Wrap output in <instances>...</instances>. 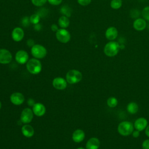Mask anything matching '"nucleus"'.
Listing matches in <instances>:
<instances>
[{
  "label": "nucleus",
  "mask_w": 149,
  "mask_h": 149,
  "mask_svg": "<svg viewBox=\"0 0 149 149\" xmlns=\"http://www.w3.org/2000/svg\"><path fill=\"white\" fill-rule=\"evenodd\" d=\"M119 49L120 45L118 42L115 41H110L105 45L104 48V52L107 56L113 57L118 54Z\"/></svg>",
  "instance_id": "1"
},
{
  "label": "nucleus",
  "mask_w": 149,
  "mask_h": 149,
  "mask_svg": "<svg viewBox=\"0 0 149 149\" xmlns=\"http://www.w3.org/2000/svg\"><path fill=\"white\" fill-rule=\"evenodd\" d=\"M26 68L27 70L33 74H38L42 69V65L41 62L36 58H31L26 63Z\"/></svg>",
  "instance_id": "2"
},
{
  "label": "nucleus",
  "mask_w": 149,
  "mask_h": 149,
  "mask_svg": "<svg viewBox=\"0 0 149 149\" xmlns=\"http://www.w3.org/2000/svg\"><path fill=\"white\" fill-rule=\"evenodd\" d=\"M133 130L134 125L129 121H123L118 126V133L123 136H127L131 134Z\"/></svg>",
  "instance_id": "3"
},
{
  "label": "nucleus",
  "mask_w": 149,
  "mask_h": 149,
  "mask_svg": "<svg viewBox=\"0 0 149 149\" xmlns=\"http://www.w3.org/2000/svg\"><path fill=\"white\" fill-rule=\"evenodd\" d=\"M82 79L81 73L77 70L72 69L69 70L66 74V80L69 84H76Z\"/></svg>",
  "instance_id": "4"
},
{
  "label": "nucleus",
  "mask_w": 149,
  "mask_h": 149,
  "mask_svg": "<svg viewBox=\"0 0 149 149\" xmlns=\"http://www.w3.org/2000/svg\"><path fill=\"white\" fill-rule=\"evenodd\" d=\"M31 53L35 58L42 59L46 56L47 51L43 45L35 44L31 48Z\"/></svg>",
  "instance_id": "5"
},
{
  "label": "nucleus",
  "mask_w": 149,
  "mask_h": 149,
  "mask_svg": "<svg viewBox=\"0 0 149 149\" xmlns=\"http://www.w3.org/2000/svg\"><path fill=\"white\" fill-rule=\"evenodd\" d=\"M55 36L58 41L61 43H67L70 40L71 36L68 30L66 29H59L55 33Z\"/></svg>",
  "instance_id": "6"
},
{
  "label": "nucleus",
  "mask_w": 149,
  "mask_h": 149,
  "mask_svg": "<svg viewBox=\"0 0 149 149\" xmlns=\"http://www.w3.org/2000/svg\"><path fill=\"white\" fill-rule=\"evenodd\" d=\"M33 110H31L30 108H24L20 115V120L23 123H30L33 118Z\"/></svg>",
  "instance_id": "7"
},
{
  "label": "nucleus",
  "mask_w": 149,
  "mask_h": 149,
  "mask_svg": "<svg viewBox=\"0 0 149 149\" xmlns=\"http://www.w3.org/2000/svg\"><path fill=\"white\" fill-rule=\"evenodd\" d=\"M12 59L10 52L6 49H0V63L8 64Z\"/></svg>",
  "instance_id": "8"
},
{
  "label": "nucleus",
  "mask_w": 149,
  "mask_h": 149,
  "mask_svg": "<svg viewBox=\"0 0 149 149\" xmlns=\"http://www.w3.org/2000/svg\"><path fill=\"white\" fill-rule=\"evenodd\" d=\"M15 60L19 64H24L29 61V54L24 50H19L15 54Z\"/></svg>",
  "instance_id": "9"
},
{
  "label": "nucleus",
  "mask_w": 149,
  "mask_h": 149,
  "mask_svg": "<svg viewBox=\"0 0 149 149\" xmlns=\"http://www.w3.org/2000/svg\"><path fill=\"white\" fill-rule=\"evenodd\" d=\"M11 36L13 41L19 42L23 40L24 36V33L21 27H16L13 29L11 33Z\"/></svg>",
  "instance_id": "10"
},
{
  "label": "nucleus",
  "mask_w": 149,
  "mask_h": 149,
  "mask_svg": "<svg viewBox=\"0 0 149 149\" xmlns=\"http://www.w3.org/2000/svg\"><path fill=\"white\" fill-rule=\"evenodd\" d=\"M52 86L57 90H64L67 87V81L62 77H57L54 79L52 81Z\"/></svg>",
  "instance_id": "11"
},
{
  "label": "nucleus",
  "mask_w": 149,
  "mask_h": 149,
  "mask_svg": "<svg viewBox=\"0 0 149 149\" xmlns=\"http://www.w3.org/2000/svg\"><path fill=\"white\" fill-rule=\"evenodd\" d=\"M134 127L140 132L144 130L148 125L147 120L143 117L137 118L134 123Z\"/></svg>",
  "instance_id": "12"
},
{
  "label": "nucleus",
  "mask_w": 149,
  "mask_h": 149,
  "mask_svg": "<svg viewBox=\"0 0 149 149\" xmlns=\"http://www.w3.org/2000/svg\"><path fill=\"white\" fill-rule=\"evenodd\" d=\"M118 35V31L115 27L111 26L107 28L105 33L106 38L109 41H113Z\"/></svg>",
  "instance_id": "13"
},
{
  "label": "nucleus",
  "mask_w": 149,
  "mask_h": 149,
  "mask_svg": "<svg viewBox=\"0 0 149 149\" xmlns=\"http://www.w3.org/2000/svg\"><path fill=\"white\" fill-rule=\"evenodd\" d=\"M10 100L13 104L19 105L23 103L24 101V97L20 93H14L10 95Z\"/></svg>",
  "instance_id": "14"
},
{
  "label": "nucleus",
  "mask_w": 149,
  "mask_h": 149,
  "mask_svg": "<svg viewBox=\"0 0 149 149\" xmlns=\"http://www.w3.org/2000/svg\"><path fill=\"white\" fill-rule=\"evenodd\" d=\"M33 112L34 114H35L37 116H42L45 113V107L41 103H35V104L33 106Z\"/></svg>",
  "instance_id": "15"
},
{
  "label": "nucleus",
  "mask_w": 149,
  "mask_h": 149,
  "mask_svg": "<svg viewBox=\"0 0 149 149\" xmlns=\"http://www.w3.org/2000/svg\"><path fill=\"white\" fill-rule=\"evenodd\" d=\"M147 26V23L146 20L142 18L136 19L133 23V28L137 31H143L144 30Z\"/></svg>",
  "instance_id": "16"
},
{
  "label": "nucleus",
  "mask_w": 149,
  "mask_h": 149,
  "mask_svg": "<svg viewBox=\"0 0 149 149\" xmlns=\"http://www.w3.org/2000/svg\"><path fill=\"white\" fill-rule=\"evenodd\" d=\"M100 146V141L96 137L90 138L86 143V149H98Z\"/></svg>",
  "instance_id": "17"
},
{
  "label": "nucleus",
  "mask_w": 149,
  "mask_h": 149,
  "mask_svg": "<svg viewBox=\"0 0 149 149\" xmlns=\"http://www.w3.org/2000/svg\"><path fill=\"white\" fill-rule=\"evenodd\" d=\"M85 137V133L83 130L81 129L76 130L72 134V139L76 143L81 142Z\"/></svg>",
  "instance_id": "18"
},
{
  "label": "nucleus",
  "mask_w": 149,
  "mask_h": 149,
  "mask_svg": "<svg viewBox=\"0 0 149 149\" xmlns=\"http://www.w3.org/2000/svg\"><path fill=\"white\" fill-rule=\"evenodd\" d=\"M22 133L26 137H31L34 134V130L33 127L28 124H26L22 127Z\"/></svg>",
  "instance_id": "19"
},
{
  "label": "nucleus",
  "mask_w": 149,
  "mask_h": 149,
  "mask_svg": "<svg viewBox=\"0 0 149 149\" xmlns=\"http://www.w3.org/2000/svg\"><path fill=\"white\" fill-rule=\"evenodd\" d=\"M70 24V20L69 17L65 16H61L58 19V25L61 28L66 29L67 28Z\"/></svg>",
  "instance_id": "20"
},
{
  "label": "nucleus",
  "mask_w": 149,
  "mask_h": 149,
  "mask_svg": "<svg viewBox=\"0 0 149 149\" xmlns=\"http://www.w3.org/2000/svg\"><path fill=\"white\" fill-rule=\"evenodd\" d=\"M126 109L129 113L134 114L137 113L139 110V105L135 102H131L127 104Z\"/></svg>",
  "instance_id": "21"
},
{
  "label": "nucleus",
  "mask_w": 149,
  "mask_h": 149,
  "mask_svg": "<svg viewBox=\"0 0 149 149\" xmlns=\"http://www.w3.org/2000/svg\"><path fill=\"white\" fill-rule=\"evenodd\" d=\"M72 11V9L68 5H66L62 6L60 9V12L62 14V15L68 17H69L71 16Z\"/></svg>",
  "instance_id": "22"
},
{
  "label": "nucleus",
  "mask_w": 149,
  "mask_h": 149,
  "mask_svg": "<svg viewBox=\"0 0 149 149\" xmlns=\"http://www.w3.org/2000/svg\"><path fill=\"white\" fill-rule=\"evenodd\" d=\"M107 105L110 108H115L118 105V100L114 97H110L107 101Z\"/></svg>",
  "instance_id": "23"
},
{
  "label": "nucleus",
  "mask_w": 149,
  "mask_h": 149,
  "mask_svg": "<svg viewBox=\"0 0 149 149\" xmlns=\"http://www.w3.org/2000/svg\"><path fill=\"white\" fill-rule=\"evenodd\" d=\"M122 5V0H111L110 2V6L113 9H118Z\"/></svg>",
  "instance_id": "24"
},
{
  "label": "nucleus",
  "mask_w": 149,
  "mask_h": 149,
  "mask_svg": "<svg viewBox=\"0 0 149 149\" xmlns=\"http://www.w3.org/2000/svg\"><path fill=\"white\" fill-rule=\"evenodd\" d=\"M40 20V16L38 13L32 14L30 17V23L34 25L37 23H39Z\"/></svg>",
  "instance_id": "25"
},
{
  "label": "nucleus",
  "mask_w": 149,
  "mask_h": 149,
  "mask_svg": "<svg viewBox=\"0 0 149 149\" xmlns=\"http://www.w3.org/2000/svg\"><path fill=\"white\" fill-rule=\"evenodd\" d=\"M141 15L144 20L149 21V6H147L143 8Z\"/></svg>",
  "instance_id": "26"
},
{
  "label": "nucleus",
  "mask_w": 149,
  "mask_h": 149,
  "mask_svg": "<svg viewBox=\"0 0 149 149\" xmlns=\"http://www.w3.org/2000/svg\"><path fill=\"white\" fill-rule=\"evenodd\" d=\"M31 1L34 6L40 7L43 6L46 3L47 0H31Z\"/></svg>",
  "instance_id": "27"
},
{
  "label": "nucleus",
  "mask_w": 149,
  "mask_h": 149,
  "mask_svg": "<svg viewBox=\"0 0 149 149\" xmlns=\"http://www.w3.org/2000/svg\"><path fill=\"white\" fill-rule=\"evenodd\" d=\"M30 23V17L28 16H24L22 19V24L24 27H27L29 26Z\"/></svg>",
  "instance_id": "28"
},
{
  "label": "nucleus",
  "mask_w": 149,
  "mask_h": 149,
  "mask_svg": "<svg viewBox=\"0 0 149 149\" xmlns=\"http://www.w3.org/2000/svg\"><path fill=\"white\" fill-rule=\"evenodd\" d=\"M130 15L132 18L137 19L139 18L138 16L139 15V12L137 9H132L130 12Z\"/></svg>",
  "instance_id": "29"
},
{
  "label": "nucleus",
  "mask_w": 149,
  "mask_h": 149,
  "mask_svg": "<svg viewBox=\"0 0 149 149\" xmlns=\"http://www.w3.org/2000/svg\"><path fill=\"white\" fill-rule=\"evenodd\" d=\"M77 1L79 5L84 6L88 5L91 2V0H77Z\"/></svg>",
  "instance_id": "30"
},
{
  "label": "nucleus",
  "mask_w": 149,
  "mask_h": 149,
  "mask_svg": "<svg viewBox=\"0 0 149 149\" xmlns=\"http://www.w3.org/2000/svg\"><path fill=\"white\" fill-rule=\"evenodd\" d=\"M47 1H48L51 5L56 6V5H60V4L62 3V0H47Z\"/></svg>",
  "instance_id": "31"
},
{
  "label": "nucleus",
  "mask_w": 149,
  "mask_h": 149,
  "mask_svg": "<svg viewBox=\"0 0 149 149\" xmlns=\"http://www.w3.org/2000/svg\"><path fill=\"white\" fill-rule=\"evenodd\" d=\"M143 149H149V139L145 140L142 143Z\"/></svg>",
  "instance_id": "32"
},
{
  "label": "nucleus",
  "mask_w": 149,
  "mask_h": 149,
  "mask_svg": "<svg viewBox=\"0 0 149 149\" xmlns=\"http://www.w3.org/2000/svg\"><path fill=\"white\" fill-rule=\"evenodd\" d=\"M35 41L31 39V38H30V39H28L27 41V45L28 47H32L33 46H34L35 45Z\"/></svg>",
  "instance_id": "33"
},
{
  "label": "nucleus",
  "mask_w": 149,
  "mask_h": 149,
  "mask_svg": "<svg viewBox=\"0 0 149 149\" xmlns=\"http://www.w3.org/2000/svg\"><path fill=\"white\" fill-rule=\"evenodd\" d=\"M51 30H52V31L56 33V32L58 31V30L59 29H58V26L57 24H52L51 25Z\"/></svg>",
  "instance_id": "34"
},
{
  "label": "nucleus",
  "mask_w": 149,
  "mask_h": 149,
  "mask_svg": "<svg viewBox=\"0 0 149 149\" xmlns=\"http://www.w3.org/2000/svg\"><path fill=\"white\" fill-rule=\"evenodd\" d=\"M132 136L134 138H137L139 136H140V131L137 130H133L132 132Z\"/></svg>",
  "instance_id": "35"
},
{
  "label": "nucleus",
  "mask_w": 149,
  "mask_h": 149,
  "mask_svg": "<svg viewBox=\"0 0 149 149\" xmlns=\"http://www.w3.org/2000/svg\"><path fill=\"white\" fill-rule=\"evenodd\" d=\"M42 29V26L40 23H37L34 25V29L36 31H40Z\"/></svg>",
  "instance_id": "36"
},
{
  "label": "nucleus",
  "mask_w": 149,
  "mask_h": 149,
  "mask_svg": "<svg viewBox=\"0 0 149 149\" xmlns=\"http://www.w3.org/2000/svg\"><path fill=\"white\" fill-rule=\"evenodd\" d=\"M27 103H28V105L29 106H33L34 104H35V102H34V101L33 99L32 98H30L28 101H27Z\"/></svg>",
  "instance_id": "37"
},
{
  "label": "nucleus",
  "mask_w": 149,
  "mask_h": 149,
  "mask_svg": "<svg viewBox=\"0 0 149 149\" xmlns=\"http://www.w3.org/2000/svg\"><path fill=\"white\" fill-rule=\"evenodd\" d=\"M145 133H146V136L149 137V125H147V126L145 129Z\"/></svg>",
  "instance_id": "38"
},
{
  "label": "nucleus",
  "mask_w": 149,
  "mask_h": 149,
  "mask_svg": "<svg viewBox=\"0 0 149 149\" xmlns=\"http://www.w3.org/2000/svg\"><path fill=\"white\" fill-rule=\"evenodd\" d=\"M77 149H86V148H83V147H79V148H77Z\"/></svg>",
  "instance_id": "39"
},
{
  "label": "nucleus",
  "mask_w": 149,
  "mask_h": 149,
  "mask_svg": "<svg viewBox=\"0 0 149 149\" xmlns=\"http://www.w3.org/2000/svg\"><path fill=\"white\" fill-rule=\"evenodd\" d=\"M1 107H2V104H1V101H0V109H1Z\"/></svg>",
  "instance_id": "40"
}]
</instances>
